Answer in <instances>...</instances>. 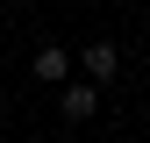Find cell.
I'll list each match as a JSON object with an SVG mask.
<instances>
[{
  "instance_id": "cell-1",
  "label": "cell",
  "mask_w": 150,
  "mask_h": 143,
  "mask_svg": "<svg viewBox=\"0 0 150 143\" xmlns=\"http://www.w3.org/2000/svg\"><path fill=\"white\" fill-rule=\"evenodd\" d=\"M115 72H122V50H115V43H86V79H93V86L115 79Z\"/></svg>"
},
{
  "instance_id": "cell-2",
  "label": "cell",
  "mask_w": 150,
  "mask_h": 143,
  "mask_svg": "<svg viewBox=\"0 0 150 143\" xmlns=\"http://www.w3.org/2000/svg\"><path fill=\"white\" fill-rule=\"evenodd\" d=\"M64 122H93V107H100V86H64Z\"/></svg>"
},
{
  "instance_id": "cell-3",
  "label": "cell",
  "mask_w": 150,
  "mask_h": 143,
  "mask_svg": "<svg viewBox=\"0 0 150 143\" xmlns=\"http://www.w3.org/2000/svg\"><path fill=\"white\" fill-rule=\"evenodd\" d=\"M64 72H71V57H64L57 43H50V50H36V79H64Z\"/></svg>"
}]
</instances>
